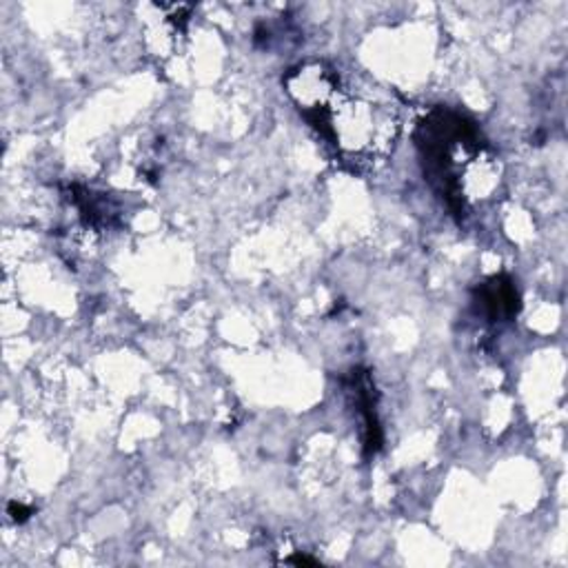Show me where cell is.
I'll list each match as a JSON object with an SVG mask.
<instances>
[{"mask_svg":"<svg viewBox=\"0 0 568 568\" xmlns=\"http://www.w3.org/2000/svg\"><path fill=\"white\" fill-rule=\"evenodd\" d=\"M415 147L424 176L456 218H465L471 193V174L489 176L491 156L478 125L465 113L437 107L415 130Z\"/></svg>","mask_w":568,"mask_h":568,"instance_id":"obj_1","label":"cell"},{"mask_svg":"<svg viewBox=\"0 0 568 568\" xmlns=\"http://www.w3.org/2000/svg\"><path fill=\"white\" fill-rule=\"evenodd\" d=\"M476 298L491 322H509L520 311V296L509 276L491 278L478 289Z\"/></svg>","mask_w":568,"mask_h":568,"instance_id":"obj_2","label":"cell"},{"mask_svg":"<svg viewBox=\"0 0 568 568\" xmlns=\"http://www.w3.org/2000/svg\"><path fill=\"white\" fill-rule=\"evenodd\" d=\"M352 391L356 398V406L358 413L363 415V424H365V450L369 456L380 450L382 446V428H380V420H378V411H376V389L371 382V376L367 371H354V380H352Z\"/></svg>","mask_w":568,"mask_h":568,"instance_id":"obj_3","label":"cell"},{"mask_svg":"<svg viewBox=\"0 0 568 568\" xmlns=\"http://www.w3.org/2000/svg\"><path fill=\"white\" fill-rule=\"evenodd\" d=\"M10 515H12V520L14 522H25L30 515H32V509H27V506H23V504H19V502H12L10 504Z\"/></svg>","mask_w":568,"mask_h":568,"instance_id":"obj_4","label":"cell"},{"mask_svg":"<svg viewBox=\"0 0 568 568\" xmlns=\"http://www.w3.org/2000/svg\"><path fill=\"white\" fill-rule=\"evenodd\" d=\"M289 564H298V566L309 564V566H315L318 561H315V559H309V557H300V555H298V557H291V559H289Z\"/></svg>","mask_w":568,"mask_h":568,"instance_id":"obj_5","label":"cell"}]
</instances>
